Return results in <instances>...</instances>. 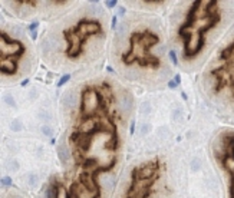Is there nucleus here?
Segmentation results:
<instances>
[{"mask_svg":"<svg viewBox=\"0 0 234 198\" xmlns=\"http://www.w3.org/2000/svg\"><path fill=\"white\" fill-rule=\"evenodd\" d=\"M79 115L69 137L76 167L99 175L116 164L118 129L111 116L114 92L111 85H88L81 91Z\"/></svg>","mask_w":234,"mask_h":198,"instance_id":"1","label":"nucleus"},{"mask_svg":"<svg viewBox=\"0 0 234 198\" xmlns=\"http://www.w3.org/2000/svg\"><path fill=\"white\" fill-rule=\"evenodd\" d=\"M221 20L220 3L216 0H197L191 5L185 22L178 29V36L184 40L182 53L187 61L200 55L206 46V35Z\"/></svg>","mask_w":234,"mask_h":198,"instance_id":"2","label":"nucleus"},{"mask_svg":"<svg viewBox=\"0 0 234 198\" xmlns=\"http://www.w3.org/2000/svg\"><path fill=\"white\" fill-rule=\"evenodd\" d=\"M159 42V36L152 30H141L134 32L129 38V49L121 56L124 65H138L141 68L159 69L161 61L159 58L151 53V49Z\"/></svg>","mask_w":234,"mask_h":198,"instance_id":"3","label":"nucleus"},{"mask_svg":"<svg viewBox=\"0 0 234 198\" xmlns=\"http://www.w3.org/2000/svg\"><path fill=\"white\" fill-rule=\"evenodd\" d=\"M49 185L52 198H101L102 194L98 175L89 171H81L68 185L59 178H52Z\"/></svg>","mask_w":234,"mask_h":198,"instance_id":"4","label":"nucleus"},{"mask_svg":"<svg viewBox=\"0 0 234 198\" xmlns=\"http://www.w3.org/2000/svg\"><path fill=\"white\" fill-rule=\"evenodd\" d=\"M104 29L99 20L83 17L73 28L63 30V39L66 42L65 55L68 59H78L83 53L85 43L92 36H102Z\"/></svg>","mask_w":234,"mask_h":198,"instance_id":"5","label":"nucleus"},{"mask_svg":"<svg viewBox=\"0 0 234 198\" xmlns=\"http://www.w3.org/2000/svg\"><path fill=\"white\" fill-rule=\"evenodd\" d=\"M161 161L159 158L144 162L135 167L131 172V184L124 198H149L154 193V184L157 182L161 174Z\"/></svg>","mask_w":234,"mask_h":198,"instance_id":"6","label":"nucleus"},{"mask_svg":"<svg viewBox=\"0 0 234 198\" xmlns=\"http://www.w3.org/2000/svg\"><path fill=\"white\" fill-rule=\"evenodd\" d=\"M26 52L25 45L12 39L5 30L0 32V73L2 75H15L19 69V62Z\"/></svg>","mask_w":234,"mask_h":198,"instance_id":"7","label":"nucleus"},{"mask_svg":"<svg viewBox=\"0 0 234 198\" xmlns=\"http://www.w3.org/2000/svg\"><path fill=\"white\" fill-rule=\"evenodd\" d=\"M220 66L210 72L216 79L214 92H220L226 86H230V89L234 86V40L220 53Z\"/></svg>","mask_w":234,"mask_h":198,"instance_id":"8","label":"nucleus"},{"mask_svg":"<svg viewBox=\"0 0 234 198\" xmlns=\"http://www.w3.org/2000/svg\"><path fill=\"white\" fill-rule=\"evenodd\" d=\"M223 168L230 175V198H234V134H226L223 138V154L218 157Z\"/></svg>","mask_w":234,"mask_h":198,"instance_id":"9","label":"nucleus"},{"mask_svg":"<svg viewBox=\"0 0 234 198\" xmlns=\"http://www.w3.org/2000/svg\"><path fill=\"white\" fill-rule=\"evenodd\" d=\"M56 152H58V157H59L60 162L65 165L68 162V147L65 144H59L58 148H56Z\"/></svg>","mask_w":234,"mask_h":198,"instance_id":"10","label":"nucleus"},{"mask_svg":"<svg viewBox=\"0 0 234 198\" xmlns=\"http://www.w3.org/2000/svg\"><path fill=\"white\" fill-rule=\"evenodd\" d=\"M132 96L131 95H128L126 94V98H125V95H124V98H122V105H124V108H125V111H129L131 108H132Z\"/></svg>","mask_w":234,"mask_h":198,"instance_id":"11","label":"nucleus"},{"mask_svg":"<svg viewBox=\"0 0 234 198\" xmlns=\"http://www.w3.org/2000/svg\"><path fill=\"white\" fill-rule=\"evenodd\" d=\"M69 81H71V75H69V73H66V75H63V76L59 79V82H58V86L60 88V86H63V85H65V83H68Z\"/></svg>","mask_w":234,"mask_h":198,"instance_id":"12","label":"nucleus"},{"mask_svg":"<svg viewBox=\"0 0 234 198\" xmlns=\"http://www.w3.org/2000/svg\"><path fill=\"white\" fill-rule=\"evenodd\" d=\"M10 129H12V131H15V132L22 131V122L13 121V122H12V125H10Z\"/></svg>","mask_w":234,"mask_h":198,"instance_id":"13","label":"nucleus"},{"mask_svg":"<svg viewBox=\"0 0 234 198\" xmlns=\"http://www.w3.org/2000/svg\"><path fill=\"white\" fill-rule=\"evenodd\" d=\"M168 56L169 59H171V62H172V65H178V58H177V53H175V50H169L168 52Z\"/></svg>","mask_w":234,"mask_h":198,"instance_id":"14","label":"nucleus"},{"mask_svg":"<svg viewBox=\"0 0 234 198\" xmlns=\"http://www.w3.org/2000/svg\"><path fill=\"white\" fill-rule=\"evenodd\" d=\"M5 102L7 105L13 106V108L16 106V102H15V99H13V96H12V95H6V96H5Z\"/></svg>","mask_w":234,"mask_h":198,"instance_id":"15","label":"nucleus"},{"mask_svg":"<svg viewBox=\"0 0 234 198\" xmlns=\"http://www.w3.org/2000/svg\"><path fill=\"white\" fill-rule=\"evenodd\" d=\"M12 184H13V181H12V178L10 177H3L2 178V185H5V187H10Z\"/></svg>","mask_w":234,"mask_h":198,"instance_id":"16","label":"nucleus"},{"mask_svg":"<svg viewBox=\"0 0 234 198\" xmlns=\"http://www.w3.org/2000/svg\"><path fill=\"white\" fill-rule=\"evenodd\" d=\"M36 182H38V175L36 174H30L29 175V184L30 185H36Z\"/></svg>","mask_w":234,"mask_h":198,"instance_id":"17","label":"nucleus"},{"mask_svg":"<svg viewBox=\"0 0 234 198\" xmlns=\"http://www.w3.org/2000/svg\"><path fill=\"white\" fill-rule=\"evenodd\" d=\"M42 132H43V135H48V137H49V135H52V128L50 127H48V125H43V127H42Z\"/></svg>","mask_w":234,"mask_h":198,"instance_id":"18","label":"nucleus"},{"mask_svg":"<svg viewBox=\"0 0 234 198\" xmlns=\"http://www.w3.org/2000/svg\"><path fill=\"white\" fill-rule=\"evenodd\" d=\"M144 3H145V5H157V6H159V5H162L164 2L162 0H145V2H144Z\"/></svg>","mask_w":234,"mask_h":198,"instance_id":"19","label":"nucleus"},{"mask_svg":"<svg viewBox=\"0 0 234 198\" xmlns=\"http://www.w3.org/2000/svg\"><path fill=\"white\" fill-rule=\"evenodd\" d=\"M116 25H118V17L114 16V17H112V20H111V29H112V30H115Z\"/></svg>","mask_w":234,"mask_h":198,"instance_id":"20","label":"nucleus"},{"mask_svg":"<svg viewBox=\"0 0 234 198\" xmlns=\"http://www.w3.org/2000/svg\"><path fill=\"white\" fill-rule=\"evenodd\" d=\"M38 26H39V22H32L29 25V30H30V32H35V30L38 29Z\"/></svg>","mask_w":234,"mask_h":198,"instance_id":"21","label":"nucleus"},{"mask_svg":"<svg viewBox=\"0 0 234 198\" xmlns=\"http://www.w3.org/2000/svg\"><path fill=\"white\" fill-rule=\"evenodd\" d=\"M116 3H118L116 0H108V2H105V5L108 6L109 9H112V7H115V6H116Z\"/></svg>","mask_w":234,"mask_h":198,"instance_id":"22","label":"nucleus"},{"mask_svg":"<svg viewBox=\"0 0 234 198\" xmlns=\"http://www.w3.org/2000/svg\"><path fill=\"white\" fill-rule=\"evenodd\" d=\"M177 86H178V85H177V82H175L174 79H172V81H168V88H171V89H175V88H177Z\"/></svg>","mask_w":234,"mask_h":198,"instance_id":"23","label":"nucleus"},{"mask_svg":"<svg viewBox=\"0 0 234 198\" xmlns=\"http://www.w3.org/2000/svg\"><path fill=\"white\" fill-rule=\"evenodd\" d=\"M30 38H32L33 40H36V39H38V32H36V30H35V32H30Z\"/></svg>","mask_w":234,"mask_h":198,"instance_id":"24","label":"nucleus"},{"mask_svg":"<svg viewBox=\"0 0 234 198\" xmlns=\"http://www.w3.org/2000/svg\"><path fill=\"white\" fill-rule=\"evenodd\" d=\"M174 81H175V82H177V85H180V83H181V76H180V75H178V73H177V75H175Z\"/></svg>","mask_w":234,"mask_h":198,"instance_id":"25","label":"nucleus"},{"mask_svg":"<svg viewBox=\"0 0 234 198\" xmlns=\"http://www.w3.org/2000/svg\"><path fill=\"white\" fill-rule=\"evenodd\" d=\"M134 131H135V122L132 121L131 122V134H134Z\"/></svg>","mask_w":234,"mask_h":198,"instance_id":"26","label":"nucleus"},{"mask_svg":"<svg viewBox=\"0 0 234 198\" xmlns=\"http://www.w3.org/2000/svg\"><path fill=\"white\" fill-rule=\"evenodd\" d=\"M125 15V7H119V16H124Z\"/></svg>","mask_w":234,"mask_h":198,"instance_id":"27","label":"nucleus"},{"mask_svg":"<svg viewBox=\"0 0 234 198\" xmlns=\"http://www.w3.org/2000/svg\"><path fill=\"white\" fill-rule=\"evenodd\" d=\"M27 83H29V79H25V81H22V83H20V85H22V86H26Z\"/></svg>","mask_w":234,"mask_h":198,"instance_id":"28","label":"nucleus"},{"mask_svg":"<svg viewBox=\"0 0 234 198\" xmlns=\"http://www.w3.org/2000/svg\"><path fill=\"white\" fill-rule=\"evenodd\" d=\"M106 71H108V72H111V73H115V71L112 69V68H111V66H108V68H106Z\"/></svg>","mask_w":234,"mask_h":198,"instance_id":"29","label":"nucleus"},{"mask_svg":"<svg viewBox=\"0 0 234 198\" xmlns=\"http://www.w3.org/2000/svg\"><path fill=\"white\" fill-rule=\"evenodd\" d=\"M181 96H182V98H184L185 101H187V94H185V92H182V94H181Z\"/></svg>","mask_w":234,"mask_h":198,"instance_id":"30","label":"nucleus"},{"mask_svg":"<svg viewBox=\"0 0 234 198\" xmlns=\"http://www.w3.org/2000/svg\"><path fill=\"white\" fill-rule=\"evenodd\" d=\"M231 95H233V98H234V86L231 88Z\"/></svg>","mask_w":234,"mask_h":198,"instance_id":"31","label":"nucleus"},{"mask_svg":"<svg viewBox=\"0 0 234 198\" xmlns=\"http://www.w3.org/2000/svg\"><path fill=\"white\" fill-rule=\"evenodd\" d=\"M15 198H20V197H15Z\"/></svg>","mask_w":234,"mask_h":198,"instance_id":"32","label":"nucleus"}]
</instances>
